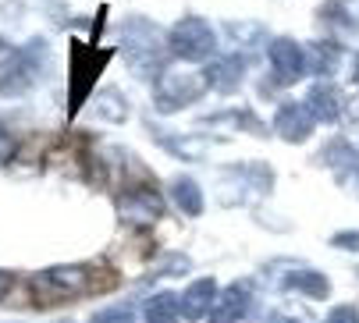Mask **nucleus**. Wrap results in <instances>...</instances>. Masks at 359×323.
<instances>
[{
    "instance_id": "nucleus-1",
    "label": "nucleus",
    "mask_w": 359,
    "mask_h": 323,
    "mask_svg": "<svg viewBox=\"0 0 359 323\" xmlns=\"http://www.w3.org/2000/svg\"><path fill=\"white\" fill-rule=\"evenodd\" d=\"M164 46H168V39L161 36V29L153 25L149 18H128L121 25V50H125L128 64L139 75H153L161 68Z\"/></svg>"
},
{
    "instance_id": "nucleus-2",
    "label": "nucleus",
    "mask_w": 359,
    "mask_h": 323,
    "mask_svg": "<svg viewBox=\"0 0 359 323\" xmlns=\"http://www.w3.org/2000/svg\"><path fill=\"white\" fill-rule=\"evenodd\" d=\"M207 89H210L207 75L189 71V68H168V71H157V82H153V103H157L161 114H175V111H182V106L196 103Z\"/></svg>"
},
{
    "instance_id": "nucleus-3",
    "label": "nucleus",
    "mask_w": 359,
    "mask_h": 323,
    "mask_svg": "<svg viewBox=\"0 0 359 323\" xmlns=\"http://www.w3.org/2000/svg\"><path fill=\"white\" fill-rule=\"evenodd\" d=\"M168 50L175 53L178 61H189V64L210 61L214 53H217V32L203 18L189 15V18L175 22V29L168 32Z\"/></svg>"
},
{
    "instance_id": "nucleus-4",
    "label": "nucleus",
    "mask_w": 359,
    "mask_h": 323,
    "mask_svg": "<svg viewBox=\"0 0 359 323\" xmlns=\"http://www.w3.org/2000/svg\"><path fill=\"white\" fill-rule=\"evenodd\" d=\"M100 284H111V281H96L89 266H50L36 277V291L46 298H72V295H89Z\"/></svg>"
},
{
    "instance_id": "nucleus-5",
    "label": "nucleus",
    "mask_w": 359,
    "mask_h": 323,
    "mask_svg": "<svg viewBox=\"0 0 359 323\" xmlns=\"http://www.w3.org/2000/svg\"><path fill=\"white\" fill-rule=\"evenodd\" d=\"M267 61H271V71L281 85H295L306 75V46L295 43L292 36H278L267 46Z\"/></svg>"
},
{
    "instance_id": "nucleus-6",
    "label": "nucleus",
    "mask_w": 359,
    "mask_h": 323,
    "mask_svg": "<svg viewBox=\"0 0 359 323\" xmlns=\"http://www.w3.org/2000/svg\"><path fill=\"white\" fill-rule=\"evenodd\" d=\"M43 43H29L22 53H18V61L0 75V96H22L36 85V75H39V64H43Z\"/></svg>"
},
{
    "instance_id": "nucleus-7",
    "label": "nucleus",
    "mask_w": 359,
    "mask_h": 323,
    "mask_svg": "<svg viewBox=\"0 0 359 323\" xmlns=\"http://www.w3.org/2000/svg\"><path fill=\"white\" fill-rule=\"evenodd\" d=\"M107 64V53H100V50H89V46H75L72 53V114L82 106V99L89 96L93 89V78L96 71Z\"/></svg>"
},
{
    "instance_id": "nucleus-8",
    "label": "nucleus",
    "mask_w": 359,
    "mask_h": 323,
    "mask_svg": "<svg viewBox=\"0 0 359 323\" xmlns=\"http://www.w3.org/2000/svg\"><path fill=\"white\" fill-rule=\"evenodd\" d=\"M274 132L285 139V142H306L313 135V125L317 118L310 114V106L306 103H295V99H285L278 111H274Z\"/></svg>"
},
{
    "instance_id": "nucleus-9",
    "label": "nucleus",
    "mask_w": 359,
    "mask_h": 323,
    "mask_svg": "<svg viewBox=\"0 0 359 323\" xmlns=\"http://www.w3.org/2000/svg\"><path fill=\"white\" fill-rule=\"evenodd\" d=\"M324 25L334 32L338 43H355L359 46V0H327L320 8Z\"/></svg>"
},
{
    "instance_id": "nucleus-10",
    "label": "nucleus",
    "mask_w": 359,
    "mask_h": 323,
    "mask_svg": "<svg viewBox=\"0 0 359 323\" xmlns=\"http://www.w3.org/2000/svg\"><path fill=\"white\" fill-rule=\"evenodd\" d=\"M245 68H249V57L245 53H221L217 61H210V68L203 71L210 82V89L217 92H235L245 78Z\"/></svg>"
},
{
    "instance_id": "nucleus-11",
    "label": "nucleus",
    "mask_w": 359,
    "mask_h": 323,
    "mask_svg": "<svg viewBox=\"0 0 359 323\" xmlns=\"http://www.w3.org/2000/svg\"><path fill=\"white\" fill-rule=\"evenodd\" d=\"M302 103L310 106V114H313L317 121H324V125H334V121H341V114H345V99H341V92H338L331 82H317L310 92H306Z\"/></svg>"
},
{
    "instance_id": "nucleus-12",
    "label": "nucleus",
    "mask_w": 359,
    "mask_h": 323,
    "mask_svg": "<svg viewBox=\"0 0 359 323\" xmlns=\"http://www.w3.org/2000/svg\"><path fill=\"white\" fill-rule=\"evenodd\" d=\"M341 68V43L338 39H317L306 46V71L317 78H331Z\"/></svg>"
},
{
    "instance_id": "nucleus-13",
    "label": "nucleus",
    "mask_w": 359,
    "mask_h": 323,
    "mask_svg": "<svg viewBox=\"0 0 359 323\" xmlns=\"http://www.w3.org/2000/svg\"><path fill=\"white\" fill-rule=\"evenodd\" d=\"M245 312H249V291H245L242 284H231V288L221 295V302H214L210 323H238Z\"/></svg>"
},
{
    "instance_id": "nucleus-14",
    "label": "nucleus",
    "mask_w": 359,
    "mask_h": 323,
    "mask_svg": "<svg viewBox=\"0 0 359 323\" xmlns=\"http://www.w3.org/2000/svg\"><path fill=\"white\" fill-rule=\"evenodd\" d=\"M214 295H217V284H214L210 277H203V281L189 284V291L182 295V312H185L189 319H199L203 312L214 305Z\"/></svg>"
},
{
    "instance_id": "nucleus-15",
    "label": "nucleus",
    "mask_w": 359,
    "mask_h": 323,
    "mask_svg": "<svg viewBox=\"0 0 359 323\" xmlns=\"http://www.w3.org/2000/svg\"><path fill=\"white\" fill-rule=\"evenodd\" d=\"M171 199L178 202L182 213H189V217H196V213H203V192L192 178H175L171 181Z\"/></svg>"
},
{
    "instance_id": "nucleus-16",
    "label": "nucleus",
    "mask_w": 359,
    "mask_h": 323,
    "mask_svg": "<svg viewBox=\"0 0 359 323\" xmlns=\"http://www.w3.org/2000/svg\"><path fill=\"white\" fill-rule=\"evenodd\" d=\"M157 142H164L171 153H178V156H189V160H196V156H203V153H207V139L182 135V132H161V135H157Z\"/></svg>"
},
{
    "instance_id": "nucleus-17",
    "label": "nucleus",
    "mask_w": 359,
    "mask_h": 323,
    "mask_svg": "<svg viewBox=\"0 0 359 323\" xmlns=\"http://www.w3.org/2000/svg\"><path fill=\"white\" fill-rule=\"evenodd\" d=\"M224 32H228V39L235 43L238 53H245V50H252L256 43H264V39H267L264 25H256V22H245V25H242V22H228Z\"/></svg>"
},
{
    "instance_id": "nucleus-18",
    "label": "nucleus",
    "mask_w": 359,
    "mask_h": 323,
    "mask_svg": "<svg viewBox=\"0 0 359 323\" xmlns=\"http://www.w3.org/2000/svg\"><path fill=\"white\" fill-rule=\"evenodd\" d=\"M178 298L175 295H153L146 305V323H178Z\"/></svg>"
},
{
    "instance_id": "nucleus-19",
    "label": "nucleus",
    "mask_w": 359,
    "mask_h": 323,
    "mask_svg": "<svg viewBox=\"0 0 359 323\" xmlns=\"http://www.w3.org/2000/svg\"><path fill=\"white\" fill-rule=\"evenodd\" d=\"M100 118H107L114 125L128 121V99L121 96V89H114V85L104 89V96H100Z\"/></svg>"
},
{
    "instance_id": "nucleus-20",
    "label": "nucleus",
    "mask_w": 359,
    "mask_h": 323,
    "mask_svg": "<svg viewBox=\"0 0 359 323\" xmlns=\"http://www.w3.org/2000/svg\"><path fill=\"white\" fill-rule=\"evenodd\" d=\"M93 323H135V312L128 305H114V309H104V312H96Z\"/></svg>"
},
{
    "instance_id": "nucleus-21",
    "label": "nucleus",
    "mask_w": 359,
    "mask_h": 323,
    "mask_svg": "<svg viewBox=\"0 0 359 323\" xmlns=\"http://www.w3.org/2000/svg\"><path fill=\"white\" fill-rule=\"evenodd\" d=\"M15 149H18V142H15V135L0 125V164H8V160L15 156Z\"/></svg>"
},
{
    "instance_id": "nucleus-22",
    "label": "nucleus",
    "mask_w": 359,
    "mask_h": 323,
    "mask_svg": "<svg viewBox=\"0 0 359 323\" xmlns=\"http://www.w3.org/2000/svg\"><path fill=\"white\" fill-rule=\"evenodd\" d=\"M327 323H359V312L352 305H338V309H331Z\"/></svg>"
},
{
    "instance_id": "nucleus-23",
    "label": "nucleus",
    "mask_w": 359,
    "mask_h": 323,
    "mask_svg": "<svg viewBox=\"0 0 359 323\" xmlns=\"http://www.w3.org/2000/svg\"><path fill=\"white\" fill-rule=\"evenodd\" d=\"M341 118H345V121H348V128L359 135V96L345 103V114H341Z\"/></svg>"
},
{
    "instance_id": "nucleus-24",
    "label": "nucleus",
    "mask_w": 359,
    "mask_h": 323,
    "mask_svg": "<svg viewBox=\"0 0 359 323\" xmlns=\"http://www.w3.org/2000/svg\"><path fill=\"white\" fill-rule=\"evenodd\" d=\"M334 245H352V249H355V245H359V235H355V231H352V235H338Z\"/></svg>"
},
{
    "instance_id": "nucleus-25",
    "label": "nucleus",
    "mask_w": 359,
    "mask_h": 323,
    "mask_svg": "<svg viewBox=\"0 0 359 323\" xmlns=\"http://www.w3.org/2000/svg\"><path fill=\"white\" fill-rule=\"evenodd\" d=\"M11 291V274H4V270H0V298H4Z\"/></svg>"
},
{
    "instance_id": "nucleus-26",
    "label": "nucleus",
    "mask_w": 359,
    "mask_h": 323,
    "mask_svg": "<svg viewBox=\"0 0 359 323\" xmlns=\"http://www.w3.org/2000/svg\"><path fill=\"white\" fill-rule=\"evenodd\" d=\"M11 53H15V50H11L4 39H0V64H8V61H11Z\"/></svg>"
},
{
    "instance_id": "nucleus-27",
    "label": "nucleus",
    "mask_w": 359,
    "mask_h": 323,
    "mask_svg": "<svg viewBox=\"0 0 359 323\" xmlns=\"http://www.w3.org/2000/svg\"><path fill=\"white\" fill-rule=\"evenodd\" d=\"M352 82L359 85V57H355V64H352Z\"/></svg>"
},
{
    "instance_id": "nucleus-28",
    "label": "nucleus",
    "mask_w": 359,
    "mask_h": 323,
    "mask_svg": "<svg viewBox=\"0 0 359 323\" xmlns=\"http://www.w3.org/2000/svg\"><path fill=\"white\" fill-rule=\"evenodd\" d=\"M271 323H292V319H285V316H274V319H271Z\"/></svg>"
}]
</instances>
